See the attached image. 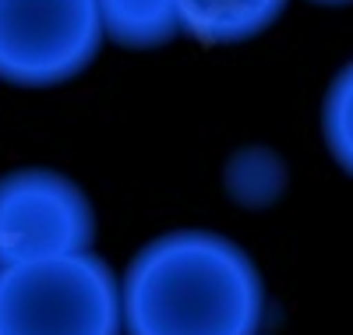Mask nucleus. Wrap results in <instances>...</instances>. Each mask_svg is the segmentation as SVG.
<instances>
[{
	"instance_id": "f257e3e1",
	"label": "nucleus",
	"mask_w": 353,
	"mask_h": 335,
	"mask_svg": "<svg viewBox=\"0 0 353 335\" xmlns=\"http://www.w3.org/2000/svg\"><path fill=\"white\" fill-rule=\"evenodd\" d=\"M124 335H258L265 283L254 258L212 230H170L121 276Z\"/></svg>"
},
{
	"instance_id": "f03ea898",
	"label": "nucleus",
	"mask_w": 353,
	"mask_h": 335,
	"mask_svg": "<svg viewBox=\"0 0 353 335\" xmlns=\"http://www.w3.org/2000/svg\"><path fill=\"white\" fill-rule=\"evenodd\" d=\"M0 335H124L121 276L92 247L0 268Z\"/></svg>"
},
{
	"instance_id": "7ed1b4c3",
	"label": "nucleus",
	"mask_w": 353,
	"mask_h": 335,
	"mask_svg": "<svg viewBox=\"0 0 353 335\" xmlns=\"http://www.w3.org/2000/svg\"><path fill=\"white\" fill-rule=\"evenodd\" d=\"M96 0H0V81L57 88L103 46Z\"/></svg>"
},
{
	"instance_id": "20e7f679",
	"label": "nucleus",
	"mask_w": 353,
	"mask_h": 335,
	"mask_svg": "<svg viewBox=\"0 0 353 335\" xmlns=\"http://www.w3.org/2000/svg\"><path fill=\"white\" fill-rule=\"evenodd\" d=\"M96 212L61 170L21 166L0 176V268L88 251Z\"/></svg>"
},
{
	"instance_id": "39448f33",
	"label": "nucleus",
	"mask_w": 353,
	"mask_h": 335,
	"mask_svg": "<svg viewBox=\"0 0 353 335\" xmlns=\"http://www.w3.org/2000/svg\"><path fill=\"white\" fill-rule=\"evenodd\" d=\"M290 0H176L184 36L198 43H248L283 18Z\"/></svg>"
},
{
	"instance_id": "423d86ee",
	"label": "nucleus",
	"mask_w": 353,
	"mask_h": 335,
	"mask_svg": "<svg viewBox=\"0 0 353 335\" xmlns=\"http://www.w3.org/2000/svg\"><path fill=\"white\" fill-rule=\"evenodd\" d=\"M96 11L103 36L128 50H152L184 36L176 0H96Z\"/></svg>"
},
{
	"instance_id": "0eeeda50",
	"label": "nucleus",
	"mask_w": 353,
	"mask_h": 335,
	"mask_svg": "<svg viewBox=\"0 0 353 335\" xmlns=\"http://www.w3.org/2000/svg\"><path fill=\"white\" fill-rule=\"evenodd\" d=\"M290 166L269 145H244L223 166V191L237 208H269L286 194Z\"/></svg>"
},
{
	"instance_id": "6e6552de",
	"label": "nucleus",
	"mask_w": 353,
	"mask_h": 335,
	"mask_svg": "<svg viewBox=\"0 0 353 335\" xmlns=\"http://www.w3.org/2000/svg\"><path fill=\"white\" fill-rule=\"evenodd\" d=\"M321 138L336 166L353 176V60L329 81L325 103H321Z\"/></svg>"
},
{
	"instance_id": "1a4fd4ad",
	"label": "nucleus",
	"mask_w": 353,
	"mask_h": 335,
	"mask_svg": "<svg viewBox=\"0 0 353 335\" xmlns=\"http://www.w3.org/2000/svg\"><path fill=\"white\" fill-rule=\"evenodd\" d=\"M311 4H321V8H346L353 0H311Z\"/></svg>"
},
{
	"instance_id": "9d476101",
	"label": "nucleus",
	"mask_w": 353,
	"mask_h": 335,
	"mask_svg": "<svg viewBox=\"0 0 353 335\" xmlns=\"http://www.w3.org/2000/svg\"><path fill=\"white\" fill-rule=\"evenodd\" d=\"M258 335H261V332H258Z\"/></svg>"
}]
</instances>
